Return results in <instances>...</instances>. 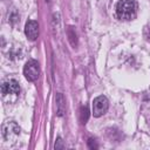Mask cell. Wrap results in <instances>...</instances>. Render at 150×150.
<instances>
[{
    "instance_id": "2",
    "label": "cell",
    "mask_w": 150,
    "mask_h": 150,
    "mask_svg": "<svg viewBox=\"0 0 150 150\" xmlns=\"http://www.w3.org/2000/svg\"><path fill=\"white\" fill-rule=\"evenodd\" d=\"M1 134L5 139V142L15 141L18 136L20 135V128L15 122H5L1 127Z\"/></svg>"
},
{
    "instance_id": "3",
    "label": "cell",
    "mask_w": 150,
    "mask_h": 150,
    "mask_svg": "<svg viewBox=\"0 0 150 150\" xmlns=\"http://www.w3.org/2000/svg\"><path fill=\"white\" fill-rule=\"evenodd\" d=\"M19 93H20V86H19V82L16 80L8 79V80L2 82V84H1V94H2L4 98L9 97V96H14L15 97Z\"/></svg>"
},
{
    "instance_id": "11",
    "label": "cell",
    "mask_w": 150,
    "mask_h": 150,
    "mask_svg": "<svg viewBox=\"0 0 150 150\" xmlns=\"http://www.w3.org/2000/svg\"><path fill=\"white\" fill-rule=\"evenodd\" d=\"M87 144H88V148L89 149H97L98 148V145L96 144L95 139H93V138H89L88 142H87Z\"/></svg>"
},
{
    "instance_id": "9",
    "label": "cell",
    "mask_w": 150,
    "mask_h": 150,
    "mask_svg": "<svg viewBox=\"0 0 150 150\" xmlns=\"http://www.w3.org/2000/svg\"><path fill=\"white\" fill-rule=\"evenodd\" d=\"M88 117H89V109H88L87 105H84V107L81 108V121H82L83 124L87 123Z\"/></svg>"
},
{
    "instance_id": "8",
    "label": "cell",
    "mask_w": 150,
    "mask_h": 150,
    "mask_svg": "<svg viewBox=\"0 0 150 150\" xmlns=\"http://www.w3.org/2000/svg\"><path fill=\"white\" fill-rule=\"evenodd\" d=\"M56 105H57V115L63 116L64 110H66V105H64V98H63L62 94H60V93L56 95Z\"/></svg>"
},
{
    "instance_id": "7",
    "label": "cell",
    "mask_w": 150,
    "mask_h": 150,
    "mask_svg": "<svg viewBox=\"0 0 150 150\" xmlns=\"http://www.w3.org/2000/svg\"><path fill=\"white\" fill-rule=\"evenodd\" d=\"M67 35H68V40L70 42V45L75 48L77 46V35H76V32H75V28L73 26H69L67 28Z\"/></svg>"
},
{
    "instance_id": "13",
    "label": "cell",
    "mask_w": 150,
    "mask_h": 150,
    "mask_svg": "<svg viewBox=\"0 0 150 150\" xmlns=\"http://www.w3.org/2000/svg\"><path fill=\"white\" fill-rule=\"evenodd\" d=\"M46 1H47V2H49V0H46Z\"/></svg>"
},
{
    "instance_id": "4",
    "label": "cell",
    "mask_w": 150,
    "mask_h": 150,
    "mask_svg": "<svg viewBox=\"0 0 150 150\" xmlns=\"http://www.w3.org/2000/svg\"><path fill=\"white\" fill-rule=\"evenodd\" d=\"M108 108H109V102H108V98L105 96L100 95V96L94 98V101H93V115H94V117L102 116L103 114L107 112Z\"/></svg>"
},
{
    "instance_id": "10",
    "label": "cell",
    "mask_w": 150,
    "mask_h": 150,
    "mask_svg": "<svg viewBox=\"0 0 150 150\" xmlns=\"http://www.w3.org/2000/svg\"><path fill=\"white\" fill-rule=\"evenodd\" d=\"M54 148H55V150H61V149L64 148V145H63V141H62L61 137H59V138L56 139V142H55V144H54Z\"/></svg>"
},
{
    "instance_id": "5",
    "label": "cell",
    "mask_w": 150,
    "mask_h": 150,
    "mask_svg": "<svg viewBox=\"0 0 150 150\" xmlns=\"http://www.w3.org/2000/svg\"><path fill=\"white\" fill-rule=\"evenodd\" d=\"M23 75L30 82L36 81L40 75V67H39L38 61L29 60L28 62H26V64L23 67Z\"/></svg>"
},
{
    "instance_id": "1",
    "label": "cell",
    "mask_w": 150,
    "mask_h": 150,
    "mask_svg": "<svg viewBox=\"0 0 150 150\" xmlns=\"http://www.w3.org/2000/svg\"><path fill=\"white\" fill-rule=\"evenodd\" d=\"M116 16L121 20L128 21L136 15V2L135 0H120L116 4Z\"/></svg>"
},
{
    "instance_id": "6",
    "label": "cell",
    "mask_w": 150,
    "mask_h": 150,
    "mask_svg": "<svg viewBox=\"0 0 150 150\" xmlns=\"http://www.w3.org/2000/svg\"><path fill=\"white\" fill-rule=\"evenodd\" d=\"M25 34L30 40L34 41L39 35V25L35 20H28L25 25Z\"/></svg>"
},
{
    "instance_id": "12",
    "label": "cell",
    "mask_w": 150,
    "mask_h": 150,
    "mask_svg": "<svg viewBox=\"0 0 150 150\" xmlns=\"http://www.w3.org/2000/svg\"><path fill=\"white\" fill-rule=\"evenodd\" d=\"M143 35H144L145 40L150 42V26H148V27L144 28V30H143Z\"/></svg>"
}]
</instances>
